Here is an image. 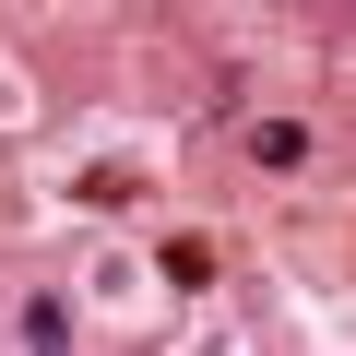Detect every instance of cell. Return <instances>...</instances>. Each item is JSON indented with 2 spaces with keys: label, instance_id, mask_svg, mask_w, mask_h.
<instances>
[{
  "label": "cell",
  "instance_id": "1",
  "mask_svg": "<svg viewBox=\"0 0 356 356\" xmlns=\"http://www.w3.org/2000/svg\"><path fill=\"white\" fill-rule=\"evenodd\" d=\"M250 154H261V166H309V131H297V119H250Z\"/></svg>",
  "mask_w": 356,
  "mask_h": 356
},
{
  "label": "cell",
  "instance_id": "2",
  "mask_svg": "<svg viewBox=\"0 0 356 356\" xmlns=\"http://www.w3.org/2000/svg\"><path fill=\"white\" fill-rule=\"evenodd\" d=\"M24 344H72V309L60 297H24Z\"/></svg>",
  "mask_w": 356,
  "mask_h": 356
}]
</instances>
